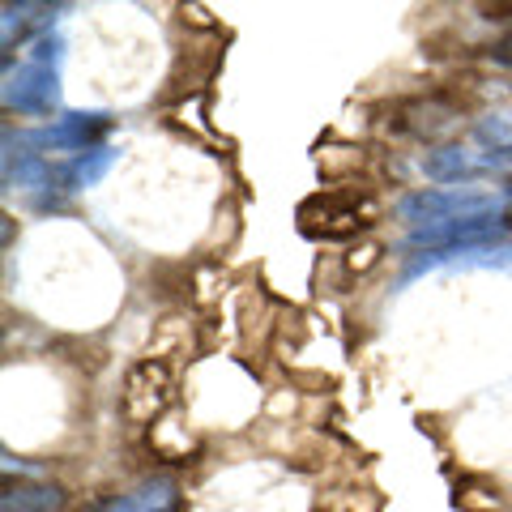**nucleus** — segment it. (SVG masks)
<instances>
[{
	"label": "nucleus",
	"mask_w": 512,
	"mask_h": 512,
	"mask_svg": "<svg viewBox=\"0 0 512 512\" xmlns=\"http://www.w3.org/2000/svg\"><path fill=\"white\" fill-rule=\"evenodd\" d=\"M397 214L414 227L431 222H457V218H500L504 214V192L483 188H419L397 201Z\"/></svg>",
	"instance_id": "obj_1"
},
{
	"label": "nucleus",
	"mask_w": 512,
	"mask_h": 512,
	"mask_svg": "<svg viewBox=\"0 0 512 512\" xmlns=\"http://www.w3.org/2000/svg\"><path fill=\"white\" fill-rule=\"evenodd\" d=\"M500 235H504V218H457V222H431V227H410V248H436L440 256H457L495 244Z\"/></svg>",
	"instance_id": "obj_2"
},
{
	"label": "nucleus",
	"mask_w": 512,
	"mask_h": 512,
	"mask_svg": "<svg viewBox=\"0 0 512 512\" xmlns=\"http://www.w3.org/2000/svg\"><path fill=\"white\" fill-rule=\"evenodd\" d=\"M171 372L158 359H146V363H137L133 372H128L124 380V414L133 423H150L158 419L167 406H171Z\"/></svg>",
	"instance_id": "obj_3"
},
{
	"label": "nucleus",
	"mask_w": 512,
	"mask_h": 512,
	"mask_svg": "<svg viewBox=\"0 0 512 512\" xmlns=\"http://www.w3.org/2000/svg\"><path fill=\"white\" fill-rule=\"evenodd\" d=\"M60 103V77L47 64H22L18 73L5 69V107L22 116H47Z\"/></svg>",
	"instance_id": "obj_4"
},
{
	"label": "nucleus",
	"mask_w": 512,
	"mask_h": 512,
	"mask_svg": "<svg viewBox=\"0 0 512 512\" xmlns=\"http://www.w3.org/2000/svg\"><path fill=\"white\" fill-rule=\"evenodd\" d=\"M103 128H107L103 111H69V116H60L56 124L30 133L26 141L35 150H52V154H86V150H94V137H99Z\"/></svg>",
	"instance_id": "obj_5"
},
{
	"label": "nucleus",
	"mask_w": 512,
	"mask_h": 512,
	"mask_svg": "<svg viewBox=\"0 0 512 512\" xmlns=\"http://www.w3.org/2000/svg\"><path fill=\"white\" fill-rule=\"evenodd\" d=\"M99 512H180V487L171 478H150V483L116 495Z\"/></svg>",
	"instance_id": "obj_6"
},
{
	"label": "nucleus",
	"mask_w": 512,
	"mask_h": 512,
	"mask_svg": "<svg viewBox=\"0 0 512 512\" xmlns=\"http://www.w3.org/2000/svg\"><path fill=\"white\" fill-rule=\"evenodd\" d=\"M0 512H64V491L56 483H9L0 495Z\"/></svg>",
	"instance_id": "obj_7"
},
{
	"label": "nucleus",
	"mask_w": 512,
	"mask_h": 512,
	"mask_svg": "<svg viewBox=\"0 0 512 512\" xmlns=\"http://www.w3.org/2000/svg\"><path fill=\"white\" fill-rule=\"evenodd\" d=\"M423 171H427V180H436V184H461V180H474V175L483 171V163L461 146H440L423 158Z\"/></svg>",
	"instance_id": "obj_8"
},
{
	"label": "nucleus",
	"mask_w": 512,
	"mask_h": 512,
	"mask_svg": "<svg viewBox=\"0 0 512 512\" xmlns=\"http://www.w3.org/2000/svg\"><path fill=\"white\" fill-rule=\"evenodd\" d=\"M5 184L13 188V184H18V188H30V192H35V188H52L56 184V171H52V163H47V158L43 154H18V158H5Z\"/></svg>",
	"instance_id": "obj_9"
},
{
	"label": "nucleus",
	"mask_w": 512,
	"mask_h": 512,
	"mask_svg": "<svg viewBox=\"0 0 512 512\" xmlns=\"http://www.w3.org/2000/svg\"><path fill=\"white\" fill-rule=\"evenodd\" d=\"M111 158H116V154H111L107 146H94V150H86V154H77L73 167L60 175V184H69V192H73V188H86V184H99L103 171L111 167Z\"/></svg>",
	"instance_id": "obj_10"
},
{
	"label": "nucleus",
	"mask_w": 512,
	"mask_h": 512,
	"mask_svg": "<svg viewBox=\"0 0 512 512\" xmlns=\"http://www.w3.org/2000/svg\"><path fill=\"white\" fill-rule=\"evenodd\" d=\"M414 116H419V120H414L410 128H414V133H423V137H440V133H448V128L457 124V111L448 103H440V99L419 103V107H414Z\"/></svg>",
	"instance_id": "obj_11"
},
{
	"label": "nucleus",
	"mask_w": 512,
	"mask_h": 512,
	"mask_svg": "<svg viewBox=\"0 0 512 512\" xmlns=\"http://www.w3.org/2000/svg\"><path fill=\"white\" fill-rule=\"evenodd\" d=\"M312 210H325L329 214V227H325V235H350V231H363L367 227V214H359V205H333V197H316V201H308Z\"/></svg>",
	"instance_id": "obj_12"
},
{
	"label": "nucleus",
	"mask_w": 512,
	"mask_h": 512,
	"mask_svg": "<svg viewBox=\"0 0 512 512\" xmlns=\"http://www.w3.org/2000/svg\"><path fill=\"white\" fill-rule=\"evenodd\" d=\"M39 9H43V5H13V0H9V5L0 9V13H5V22H0V43L13 47V39H22L26 30L35 26V18H30V13H39Z\"/></svg>",
	"instance_id": "obj_13"
},
{
	"label": "nucleus",
	"mask_w": 512,
	"mask_h": 512,
	"mask_svg": "<svg viewBox=\"0 0 512 512\" xmlns=\"http://www.w3.org/2000/svg\"><path fill=\"white\" fill-rule=\"evenodd\" d=\"M478 141H495V150H504V141H512V128L504 124V116H491L478 124Z\"/></svg>",
	"instance_id": "obj_14"
},
{
	"label": "nucleus",
	"mask_w": 512,
	"mask_h": 512,
	"mask_svg": "<svg viewBox=\"0 0 512 512\" xmlns=\"http://www.w3.org/2000/svg\"><path fill=\"white\" fill-rule=\"evenodd\" d=\"M56 56H60V39L56 35H43L35 47H30V64H47V69H56Z\"/></svg>",
	"instance_id": "obj_15"
},
{
	"label": "nucleus",
	"mask_w": 512,
	"mask_h": 512,
	"mask_svg": "<svg viewBox=\"0 0 512 512\" xmlns=\"http://www.w3.org/2000/svg\"><path fill=\"white\" fill-rule=\"evenodd\" d=\"M491 60H495V64H512V35L491 47Z\"/></svg>",
	"instance_id": "obj_16"
}]
</instances>
